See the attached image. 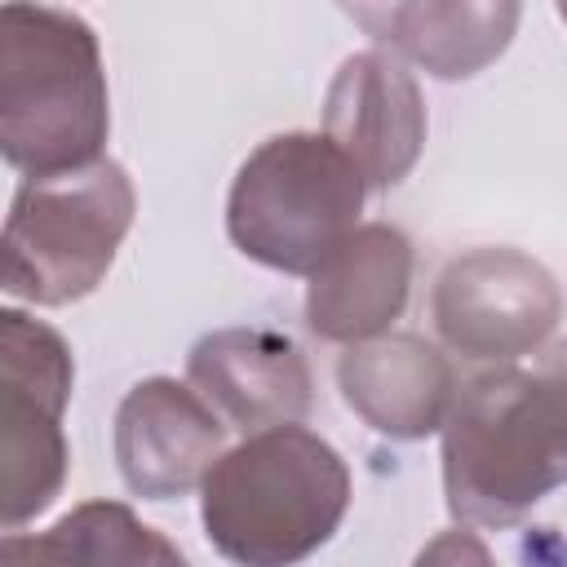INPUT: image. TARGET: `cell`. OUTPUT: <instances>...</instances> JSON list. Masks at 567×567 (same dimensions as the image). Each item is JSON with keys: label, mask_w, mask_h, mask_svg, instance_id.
<instances>
[{"label": "cell", "mask_w": 567, "mask_h": 567, "mask_svg": "<svg viewBox=\"0 0 567 567\" xmlns=\"http://www.w3.org/2000/svg\"><path fill=\"white\" fill-rule=\"evenodd\" d=\"M350 509L341 452L301 425L248 434L199 487L208 545L235 567H297L332 540Z\"/></svg>", "instance_id": "3"}, {"label": "cell", "mask_w": 567, "mask_h": 567, "mask_svg": "<svg viewBox=\"0 0 567 567\" xmlns=\"http://www.w3.org/2000/svg\"><path fill=\"white\" fill-rule=\"evenodd\" d=\"M133 182L115 159L27 177L9 204L0 244L4 292L31 306H71L89 297L106 279L133 226Z\"/></svg>", "instance_id": "5"}, {"label": "cell", "mask_w": 567, "mask_h": 567, "mask_svg": "<svg viewBox=\"0 0 567 567\" xmlns=\"http://www.w3.org/2000/svg\"><path fill=\"white\" fill-rule=\"evenodd\" d=\"M111 133L93 27L53 4L0 9V151L27 177L89 168Z\"/></svg>", "instance_id": "2"}, {"label": "cell", "mask_w": 567, "mask_h": 567, "mask_svg": "<svg viewBox=\"0 0 567 567\" xmlns=\"http://www.w3.org/2000/svg\"><path fill=\"white\" fill-rule=\"evenodd\" d=\"M0 567H84L71 532L53 523L49 532H4L0 540Z\"/></svg>", "instance_id": "15"}, {"label": "cell", "mask_w": 567, "mask_h": 567, "mask_svg": "<svg viewBox=\"0 0 567 567\" xmlns=\"http://www.w3.org/2000/svg\"><path fill=\"white\" fill-rule=\"evenodd\" d=\"M84 567H186L182 549L120 501H84L58 518Z\"/></svg>", "instance_id": "14"}, {"label": "cell", "mask_w": 567, "mask_h": 567, "mask_svg": "<svg viewBox=\"0 0 567 567\" xmlns=\"http://www.w3.org/2000/svg\"><path fill=\"white\" fill-rule=\"evenodd\" d=\"M567 483V341L536 368L456 390L443 425V496L465 527H514Z\"/></svg>", "instance_id": "1"}, {"label": "cell", "mask_w": 567, "mask_h": 567, "mask_svg": "<svg viewBox=\"0 0 567 567\" xmlns=\"http://www.w3.org/2000/svg\"><path fill=\"white\" fill-rule=\"evenodd\" d=\"M430 310L456 354L509 363L549 341L563 319V292L554 275L518 248H470L439 270Z\"/></svg>", "instance_id": "7"}, {"label": "cell", "mask_w": 567, "mask_h": 567, "mask_svg": "<svg viewBox=\"0 0 567 567\" xmlns=\"http://www.w3.org/2000/svg\"><path fill=\"white\" fill-rule=\"evenodd\" d=\"M71 346L44 319L0 315V523L18 532L44 514L66 483L71 447L62 412L71 403Z\"/></svg>", "instance_id": "6"}, {"label": "cell", "mask_w": 567, "mask_h": 567, "mask_svg": "<svg viewBox=\"0 0 567 567\" xmlns=\"http://www.w3.org/2000/svg\"><path fill=\"white\" fill-rule=\"evenodd\" d=\"M186 377L195 394L244 439L297 425L310 412V363L275 328H221L190 346Z\"/></svg>", "instance_id": "10"}, {"label": "cell", "mask_w": 567, "mask_h": 567, "mask_svg": "<svg viewBox=\"0 0 567 567\" xmlns=\"http://www.w3.org/2000/svg\"><path fill=\"white\" fill-rule=\"evenodd\" d=\"M323 137L359 168L368 190L399 186L425 146V102L399 58L350 53L323 102Z\"/></svg>", "instance_id": "8"}, {"label": "cell", "mask_w": 567, "mask_h": 567, "mask_svg": "<svg viewBox=\"0 0 567 567\" xmlns=\"http://www.w3.org/2000/svg\"><path fill=\"white\" fill-rule=\"evenodd\" d=\"M412 288V244L399 226H359L306 288V323L323 341L359 346L385 337Z\"/></svg>", "instance_id": "12"}, {"label": "cell", "mask_w": 567, "mask_h": 567, "mask_svg": "<svg viewBox=\"0 0 567 567\" xmlns=\"http://www.w3.org/2000/svg\"><path fill=\"white\" fill-rule=\"evenodd\" d=\"M412 567H496L492 549L470 532V527H452V532H439Z\"/></svg>", "instance_id": "16"}, {"label": "cell", "mask_w": 567, "mask_h": 567, "mask_svg": "<svg viewBox=\"0 0 567 567\" xmlns=\"http://www.w3.org/2000/svg\"><path fill=\"white\" fill-rule=\"evenodd\" d=\"M346 13L381 44L425 66L439 80H470L496 62L518 27L509 0H456V4H346Z\"/></svg>", "instance_id": "13"}, {"label": "cell", "mask_w": 567, "mask_h": 567, "mask_svg": "<svg viewBox=\"0 0 567 567\" xmlns=\"http://www.w3.org/2000/svg\"><path fill=\"white\" fill-rule=\"evenodd\" d=\"M226 421L182 381L146 377L115 412V465L133 496L173 501L204 487L221 461Z\"/></svg>", "instance_id": "9"}, {"label": "cell", "mask_w": 567, "mask_h": 567, "mask_svg": "<svg viewBox=\"0 0 567 567\" xmlns=\"http://www.w3.org/2000/svg\"><path fill=\"white\" fill-rule=\"evenodd\" d=\"M337 385L354 416L385 439H425L447 425L456 403V372L416 332H385L346 346L337 359Z\"/></svg>", "instance_id": "11"}, {"label": "cell", "mask_w": 567, "mask_h": 567, "mask_svg": "<svg viewBox=\"0 0 567 567\" xmlns=\"http://www.w3.org/2000/svg\"><path fill=\"white\" fill-rule=\"evenodd\" d=\"M359 168L323 133H279L235 173L226 230L235 248L284 275H315L363 213Z\"/></svg>", "instance_id": "4"}]
</instances>
